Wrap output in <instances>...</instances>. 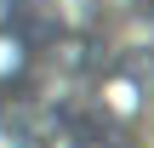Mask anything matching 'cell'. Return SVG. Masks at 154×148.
<instances>
[{
	"label": "cell",
	"instance_id": "2",
	"mask_svg": "<svg viewBox=\"0 0 154 148\" xmlns=\"http://www.w3.org/2000/svg\"><path fill=\"white\" fill-rule=\"evenodd\" d=\"M40 148H74V143H40Z\"/></svg>",
	"mask_w": 154,
	"mask_h": 148
},
{
	"label": "cell",
	"instance_id": "1",
	"mask_svg": "<svg viewBox=\"0 0 154 148\" xmlns=\"http://www.w3.org/2000/svg\"><path fill=\"white\" fill-rule=\"evenodd\" d=\"M154 148V51L103 0H0V148Z\"/></svg>",
	"mask_w": 154,
	"mask_h": 148
}]
</instances>
